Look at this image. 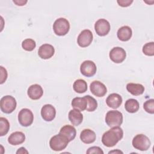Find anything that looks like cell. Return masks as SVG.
Here are the masks:
<instances>
[{
	"mask_svg": "<svg viewBox=\"0 0 154 154\" xmlns=\"http://www.w3.org/2000/svg\"><path fill=\"white\" fill-rule=\"evenodd\" d=\"M123 137V131L120 126L113 127L105 132L102 137V144L108 147L114 146Z\"/></svg>",
	"mask_w": 154,
	"mask_h": 154,
	"instance_id": "6da1fadb",
	"label": "cell"
},
{
	"mask_svg": "<svg viewBox=\"0 0 154 154\" xmlns=\"http://www.w3.org/2000/svg\"><path fill=\"white\" fill-rule=\"evenodd\" d=\"M105 122L110 128L120 126L123 123V114L117 110L109 111L105 116Z\"/></svg>",
	"mask_w": 154,
	"mask_h": 154,
	"instance_id": "7a4b0ae2",
	"label": "cell"
},
{
	"mask_svg": "<svg viewBox=\"0 0 154 154\" xmlns=\"http://www.w3.org/2000/svg\"><path fill=\"white\" fill-rule=\"evenodd\" d=\"M69 141L63 135L60 133L51 137L49 141V146L51 149L58 152L64 150L67 146Z\"/></svg>",
	"mask_w": 154,
	"mask_h": 154,
	"instance_id": "3957f363",
	"label": "cell"
},
{
	"mask_svg": "<svg viewBox=\"0 0 154 154\" xmlns=\"http://www.w3.org/2000/svg\"><path fill=\"white\" fill-rule=\"evenodd\" d=\"M17 105V102L14 97L7 95L3 96L0 100L1 110L5 114H10L13 112Z\"/></svg>",
	"mask_w": 154,
	"mask_h": 154,
	"instance_id": "277c9868",
	"label": "cell"
},
{
	"mask_svg": "<svg viewBox=\"0 0 154 154\" xmlns=\"http://www.w3.org/2000/svg\"><path fill=\"white\" fill-rule=\"evenodd\" d=\"M70 29L69 21L63 17L57 19L53 24V30L55 34L59 36H63L67 34Z\"/></svg>",
	"mask_w": 154,
	"mask_h": 154,
	"instance_id": "5b68a950",
	"label": "cell"
},
{
	"mask_svg": "<svg viewBox=\"0 0 154 154\" xmlns=\"http://www.w3.org/2000/svg\"><path fill=\"white\" fill-rule=\"evenodd\" d=\"M132 146L137 150L146 151L150 146L151 143L149 138L144 134H137L132 140Z\"/></svg>",
	"mask_w": 154,
	"mask_h": 154,
	"instance_id": "8992f818",
	"label": "cell"
},
{
	"mask_svg": "<svg viewBox=\"0 0 154 154\" xmlns=\"http://www.w3.org/2000/svg\"><path fill=\"white\" fill-rule=\"evenodd\" d=\"M34 120V115L32 111L28 108L22 109L18 114V121L20 125L24 127L30 126Z\"/></svg>",
	"mask_w": 154,
	"mask_h": 154,
	"instance_id": "52a82bcc",
	"label": "cell"
},
{
	"mask_svg": "<svg viewBox=\"0 0 154 154\" xmlns=\"http://www.w3.org/2000/svg\"><path fill=\"white\" fill-rule=\"evenodd\" d=\"M97 67L95 63L91 60H85L82 63L80 66V72L86 77H91L96 72Z\"/></svg>",
	"mask_w": 154,
	"mask_h": 154,
	"instance_id": "ba28073f",
	"label": "cell"
},
{
	"mask_svg": "<svg viewBox=\"0 0 154 154\" xmlns=\"http://www.w3.org/2000/svg\"><path fill=\"white\" fill-rule=\"evenodd\" d=\"M109 58L115 63H121L126 58V53L124 49L121 47H114L109 52Z\"/></svg>",
	"mask_w": 154,
	"mask_h": 154,
	"instance_id": "9c48e42d",
	"label": "cell"
},
{
	"mask_svg": "<svg viewBox=\"0 0 154 154\" xmlns=\"http://www.w3.org/2000/svg\"><path fill=\"white\" fill-rule=\"evenodd\" d=\"M93 35L91 31L89 29H84L79 34L77 38L78 45L81 48L88 46L92 42Z\"/></svg>",
	"mask_w": 154,
	"mask_h": 154,
	"instance_id": "30bf717a",
	"label": "cell"
},
{
	"mask_svg": "<svg viewBox=\"0 0 154 154\" xmlns=\"http://www.w3.org/2000/svg\"><path fill=\"white\" fill-rule=\"evenodd\" d=\"M94 29L98 35L105 36L107 35L110 31V24L106 19H100L96 22Z\"/></svg>",
	"mask_w": 154,
	"mask_h": 154,
	"instance_id": "8fae6325",
	"label": "cell"
},
{
	"mask_svg": "<svg viewBox=\"0 0 154 154\" xmlns=\"http://www.w3.org/2000/svg\"><path fill=\"white\" fill-rule=\"evenodd\" d=\"M90 89L93 94L99 97L104 96L107 92L106 86L99 81H93L90 84Z\"/></svg>",
	"mask_w": 154,
	"mask_h": 154,
	"instance_id": "7c38bea8",
	"label": "cell"
},
{
	"mask_svg": "<svg viewBox=\"0 0 154 154\" xmlns=\"http://www.w3.org/2000/svg\"><path fill=\"white\" fill-rule=\"evenodd\" d=\"M41 116L44 120L51 122L56 116L55 108L51 104H46L41 109Z\"/></svg>",
	"mask_w": 154,
	"mask_h": 154,
	"instance_id": "4fadbf2b",
	"label": "cell"
},
{
	"mask_svg": "<svg viewBox=\"0 0 154 154\" xmlns=\"http://www.w3.org/2000/svg\"><path fill=\"white\" fill-rule=\"evenodd\" d=\"M55 53L54 46L49 44H43L41 45L38 51V56L44 60L51 58Z\"/></svg>",
	"mask_w": 154,
	"mask_h": 154,
	"instance_id": "5bb4252c",
	"label": "cell"
},
{
	"mask_svg": "<svg viewBox=\"0 0 154 154\" xmlns=\"http://www.w3.org/2000/svg\"><path fill=\"white\" fill-rule=\"evenodd\" d=\"M27 94L30 99L32 100H38L42 96L43 90L40 85L33 84L28 88Z\"/></svg>",
	"mask_w": 154,
	"mask_h": 154,
	"instance_id": "9a60e30c",
	"label": "cell"
},
{
	"mask_svg": "<svg viewBox=\"0 0 154 154\" xmlns=\"http://www.w3.org/2000/svg\"><path fill=\"white\" fill-rule=\"evenodd\" d=\"M106 103L109 107L117 109L122 103V97L117 93H111L107 97Z\"/></svg>",
	"mask_w": 154,
	"mask_h": 154,
	"instance_id": "2e32d148",
	"label": "cell"
},
{
	"mask_svg": "<svg viewBox=\"0 0 154 154\" xmlns=\"http://www.w3.org/2000/svg\"><path fill=\"white\" fill-rule=\"evenodd\" d=\"M96 138V135L95 132L90 129H85L81 132L80 139L84 143H93L95 141Z\"/></svg>",
	"mask_w": 154,
	"mask_h": 154,
	"instance_id": "e0dca14e",
	"label": "cell"
},
{
	"mask_svg": "<svg viewBox=\"0 0 154 154\" xmlns=\"http://www.w3.org/2000/svg\"><path fill=\"white\" fill-rule=\"evenodd\" d=\"M68 118L73 125L77 126L82 123L83 120V115L79 110L73 109L69 111Z\"/></svg>",
	"mask_w": 154,
	"mask_h": 154,
	"instance_id": "ac0fdd59",
	"label": "cell"
},
{
	"mask_svg": "<svg viewBox=\"0 0 154 154\" xmlns=\"http://www.w3.org/2000/svg\"><path fill=\"white\" fill-rule=\"evenodd\" d=\"M25 140V134L20 131L13 132L8 138V142L13 146H17L23 143Z\"/></svg>",
	"mask_w": 154,
	"mask_h": 154,
	"instance_id": "d6986e66",
	"label": "cell"
},
{
	"mask_svg": "<svg viewBox=\"0 0 154 154\" xmlns=\"http://www.w3.org/2000/svg\"><path fill=\"white\" fill-rule=\"evenodd\" d=\"M59 133L64 136L69 142L73 140L76 135V131L75 128L73 126L69 125L63 126L60 129Z\"/></svg>",
	"mask_w": 154,
	"mask_h": 154,
	"instance_id": "ffe728a7",
	"label": "cell"
},
{
	"mask_svg": "<svg viewBox=\"0 0 154 154\" xmlns=\"http://www.w3.org/2000/svg\"><path fill=\"white\" fill-rule=\"evenodd\" d=\"M132 35L131 28L128 26H123L120 27L117 32L118 38L122 42H126L130 40Z\"/></svg>",
	"mask_w": 154,
	"mask_h": 154,
	"instance_id": "44dd1931",
	"label": "cell"
},
{
	"mask_svg": "<svg viewBox=\"0 0 154 154\" xmlns=\"http://www.w3.org/2000/svg\"><path fill=\"white\" fill-rule=\"evenodd\" d=\"M71 104L74 109H78L80 111H83L86 110L87 106V100L85 96L82 97H76L72 99Z\"/></svg>",
	"mask_w": 154,
	"mask_h": 154,
	"instance_id": "7402d4cb",
	"label": "cell"
},
{
	"mask_svg": "<svg viewBox=\"0 0 154 154\" xmlns=\"http://www.w3.org/2000/svg\"><path fill=\"white\" fill-rule=\"evenodd\" d=\"M126 90L134 96H139L144 91V87L140 84L128 83L126 85Z\"/></svg>",
	"mask_w": 154,
	"mask_h": 154,
	"instance_id": "603a6c76",
	"label": "cell"
},
{
	"mask_svg": "<svg viewBox=\"0 0 154 154\" xmlns=\"http://www.w3.org/2000/svg\"><path fill=\"white\" fill-rule=\"evenodd\" d=\"M139 103L135 99H128L125 104V108L127 112L129 113H135L139 109Z\"/></svg>",
	"mask_w": 154,
	"mask_h": 154,
	"instance_id": "cb8c5ba5",
	"label": "cell"
},
{
	"mask_svg": "<svg viewBox=\"0 0 154 154\" xmlns=\"http://www.w3.org/2000/svg\"><path fill=\"white\" fill-rule=\"evenodd\" d=\"M73 88L78 93H83L87 90V84L84 79H79L74 82Z\"/></svg>",
	"mask_w": 154,
	"mask_h": 154,
	"instance_id": "d4e9b609",
	"label": "cell"
},
{
	"mask_svg": "<svg viewBox=\"0 0 154 154\" xmlns=\"http://www.w3.org/2000/svg\"><path fill=\"white\" fill-rule=\"evenodd\" d=\"M10 129V123L8 120L4 117L0 118V136L2 137L6 135Z\"/></svg>",
	"mask_w": 154,
	"mask_h": 154,
	"instance_id": "484cf974",
	"label": "cell"
},
{
	"mask_svg": "<svg viewBox=\"0 0 154 154\" xmlns=\"http://www.w3.org/2000/svg\"><path fill=\"white\" fill-rule=\"evenodd\" d=\"M85 97L87 100V106L86 110L88 112L94 111L97 107V102L96 100L90 95L85 96Z\"/></svg>",
	"mask_w": 154,
	"mask_h": 154,
	"instance_id": "4316f807",
	"label": "cell"
},
{
	"mask_svg": "<svg viewBox=\"0 0 154 154\" xmlns=\"http://www.w3.org/2000/svg\"><path fill=\"white\" fill-rule=\"evenodd\" d=\"M36 46L35 42L31 38H26L22 43V48L26 51H33Z\"/></svg>",
	"mask_w": 154,
	"mask_h": 154,
	"instance_id": "83f0119b",
	"label": "cell"
},
{
	"mask_svg": "<svg viewBox=\"0 0 154 154\" xmlns=\"http://www.w3.org/2000/svg\"><path fill=\"white\" fill-rule=\"evenodd\" d=\"M143 52L147 56L154 55V43L153 42L146 43L143 47Z\"/></svg>",
	"mask_w": 154,
	"mask_h": 154,
	"instance_id": "f1b7e54d",
	"label": "cell"
},
{
	"mask_svg": "<svg viewBox=\"0 0 154 154\" xmlns=\"http://www.w3.org/2000/svg\"><path fill=\"white\" fill-rule=\"evenodd\" d=\"M144 110L151 114H154V99H151L146 100L143 104Z\"/></svg>",
	"mask_w": 154,
	"mask_h": 154,
	"instance_id": "f546056e",
	"label": "cell"
},
{
	"mask_svg": "<svg viewBox=\"0 0 154 154\" xmlns=\"http://www.w3.org/2000/svg\"><path fill=\"white\" fill-rule=\"evenodd\" d=\"M87 154H92V153H95V154H103V151L99 147L97 146H93L88 149L86 152Z\"/></svg>",
	"mask_w": 154,
	"mask_h": 154,
	"instance_id": "4dcf8cb0",
	"label": "cell"
},
{
	"mask_svg": "<svg viewBox=\"0 0 154 154\" xmlns=\"http://www.w3.org/2000/svg\"><path fill=\"white\" fill-rule=\"evenodd\" d=\"M1 79H0V84H2L7 78V70L2 66H1Z\"/></svg>",
	"mask_w": 154,
	"mask_h": 154,
	"instance_id": "1f68e13d",
	"label": "cell"
},
{
	"mask_svg": "<svg viewBox=\"0 0 154 154\" xmlns=\"http://www.w3.org/2000/svg\"><path fill=\"white\" fill-rule=\"evenodd\" d=\"M118 4L123 7H128L129 5H131V4L133 2L132 0H118L117 1Z\"/></svg>",
	"mask_w": 154,
	"mask_h": 154,
	"instance_id": "d6a6232c",
	"label": "cell"
},
{
	"mask_svg": "<svg viewBox=\"0 0 154 154\" xmlns=\"http://www.w3.org/2000/svg\"><path fill=\"white\" fill-rule=\"evenodd\" d=\"M27 1H23V0H21V1H19V0H14L13 1V2L14 4H16L18 6H23L25 5L26 3H27Z\"/></svg>",
	"mask_w": 154,
	"mask_h": 154,
	"instance_id": "836d02e7",
	"label": "cell"
},
{
	"mask_svg": "<svg viewBox=\"0 0 154 154\" xmlns=\"http://www.w3.org/2000/svg\"><path fill=\"white\" fill-rule=\"evenodd\" d=\"M16 153L18 154V153H21V154H24V153H28V152L26 150V149L23 147H22L20 148H19L17 151L16 152Z\"/></svg>",
	"mask_w": 154,
	"mask_h": 154,
	"instance_id": "e575fe53",
	"label": "cell"
},
{
	"mask_svg": "<svg viewBox=\"0 0 154 154\" xmlns=\"http://www.w3.org/2000/svg\"><path fill=\"white\" fill-rule=\"evenodd\" d=\"M108 153H123V152H122L121 150H114L109 152Z\"/></svg>",
	"mask_w": 154,
	"mask_h": 154,
	"instance_id": "d590c367",
	"label": "cell"
}]
</instances>
